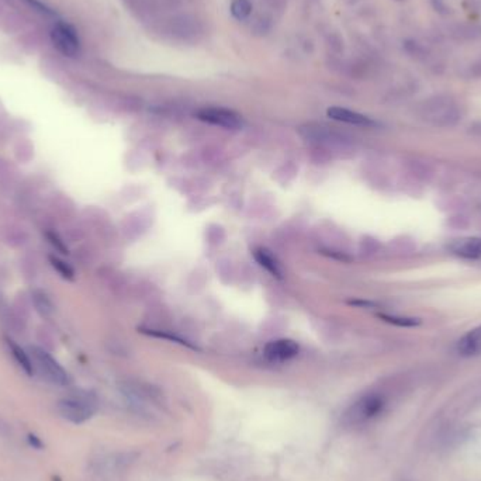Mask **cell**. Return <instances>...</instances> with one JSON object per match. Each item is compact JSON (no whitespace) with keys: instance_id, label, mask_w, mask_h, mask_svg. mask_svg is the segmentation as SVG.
Segmentation results:
<instances>
[{"instance_id":"obj_1","label":"cell","mask_w":481,"mask_h":481,"mask_svg":"<svg viewBox=\"0 0 481 481\" xmlns=\"http://www.w3.org/2000/svg\"><path fill=\"white\" fill-rule=\"evenodd\" d=\"M386 407V401L380 394L370 393L360 397L347 411L345 420L351 425L366 424L376 417H379Z\"/></svg>"},{"instance_id":"obj_2","label":"cell","mask_w":481,"mask_h":481,"mask_svg":"<svg viewBox=\"0 0 481 481\" xmlns=\"http://www.w3.org/2000/svg\"><path fill=\"white\" fill-rule=\"evenodd\" d=\"M58 411L62 418L72 424H83L89 421L96 412V402L90 397H66L58 402Z\"/></svg>"},{"instance_id":"obj_3","label":"cell","mask_w":481,"mask_h":481,"mask_svg":"<svg viewBox=\"0 0 481 481\" xmlns=\"http://www.w3.org/2000/svg\"><path fill=\"white\" fill-rule=\"evenodd\" d=\"M31 355L34 367H37L50 383L57 386H68L71 383L70 374L47 351L34 347L31 348Z\"/></svg>"},{"instance_id":"obj_4","label":"cell","mask_w":481,"mask_h":481,"mask_svg":"<svg viewBox=\"0 0 481 481\" xmlns=\"http://www.w3.org/2000/svg\"><path fill=\"white\" fill-rule=\"evenodd\" d=\"M51 41L54 47L65 57L74 58L79 54L81 41L78 32L70 24L57 23L51 31Z\"/></svg>"},{"instance_id":"obj_5","label":"cell","mask_w":481,"mask_h":481,"mask_svg":"<svg viewBox=\"0 0 481 481\" xmlns=\"http://www.w3.org/2000/svg\"><path fill=\"white\" fill-rule=\"evenodd\" d=\"M197 119L227 130H239L244 121L238 113L224 108H205L197 112Z\"/></svg>"},{"instance_id":"obj_6","label":"cell","mask_w":481,"mask_h":481,"mask_svg":"<svg viewBox=\"0 0 481 481\" xmlns=\"http://www.w3.org/2000/svg\"><path fill=\"white\" fill-rule=\"evenodd\" d=\"M424 114L427 116V119H431L435 124L439 125L453 124L459 119L458 109L452 105L451 100L442 97L427 101L424 108Z\"/></svg>"},{"instance_id":"obj_7","label":"cell","mask_w":481,"mask_h":481,"mask_svg":"<svg viewBox=\"0 0 481 481\" xmlns=\"http://www.w3.org/2000/svg\"><path fill=\"white\" fill-rule=\"evenodd\" d=\"M300 347L293 339H278L269 342L265 348V356L270 362H286L298 355Z\"/></svg>"},{"instance_id":"obj_8","label":"cell","mask_w":481,"mask_h":481,"mask_svg":"<svg viewBox=\"0 0 481 481\" xmlns=\"http://www.w3.org/2000/svg\"><path fill=\"white\" fill-rule=\"evenodd\" d=\"M328 117H331L335 121L339 123H345V124H351V125H356V127H365V128H370V127H376L377 123L374 120H371L370 117L360 114L358 112L345 109V108H329L327 112Z\"/></svg>"},{"instance_id":"obj_9","label":"cell","mask_w":481,"mask_h":481,"mask_svg":"<svg viewBox=\"0 0 481 481\" xmlns=\"http://www.w3.org/2000/svg\"><path fill=\"white\" fill-rule=\"evenodd\" d=\"M451 251L463 259L469 260H481V238H464L459 239L451 245Z\"/></svg>"},{"instance_id":"obj_10","label":"cell","mask_w":481,"mask_h":481,"mask_svg":"<svg viewBox=\"0 0 481 481\" xmlns=\"http://www.w3.org/2000/svg\"><path fill=\"white\" fill-rule=\"evenodd\" d=\"M458 352L460 356L471 358L481 354V325L470 329L458 342Z\"/></svg>"},{"instance_id":"obj_11","label":"cell","mask_w":481,"mask_h":481,"mask_svg":"<svg viewBox=\"0 0 481 481\" xmlns=\"http://www.w3.org/2000/svg\"><path fill=\"white\" fill-rule=\"evenodd\" d=\"M6 340V345L13 356V359L16 360V363L21 367V370L28 374V376H32L34 374V370H36V367H34V363H32V359L31 356L19 345V343L16 340H13L12 338H5Z\"/></svg>"},{"instance_id":"obj_12","label":"cell","mask_w":481,"mask_h":481,"mask_svg":"<svg viewBox=\"0 0 481 481\" xmlns=\"http://www.w3.org/2000/svg\"><path fill=\"white\" fill-rule=\"evenodd\" d=\"M254 256L256 259V262L265 267L269 273H272L273 276H276V278H282V269L276 260V258H274L267 249L265 248H258L255 252H254Z\"/></svg>"},{"instance_id":"obj_13","label":"cell","mask_w":481,"mask_h":481,"mask_svg":"<svg viewBox=\"0 0 481 481\" xmlns=\"http://www.w3.org/2000/svg\"><path fill=\"white\" fill-rule=\"evenodd\" d=\"M31 298H32L34 307H36L37 313H39L41 317L47 318V317L52 316V313H54V304H52V301L50 300V297H48L44 291L36 290V291H34V293L31 294Z\"/></svg>"},{"instance_id":"obj_14","label":"cell","mask_w":481,"mask_h":481,"mask_svg":"<svg viewBox=\"0 0 481 481\" xmlns=\"http://www.w3.org/2000/svg\"><path fill=\"white\" fill-rule=\"evenodd\" d=\"M48 259H50L51 266L57 270V273L62 279H65V280H74L75 279V270L71 265H68L65 260H62L57 255H50Z\"/></svg>"},{"instance_id":"obj_15","label":"cell","mask_w":481,"mask_h":481,"mask_svg":"<svg viewBox=\"0 0 481 481\" xmlns=\"http://www.w3.org/2000/svg\"><path fill=\"white\" fill-rule=\"evenodd\" d=\"M252 12L251 0H232L231 13L236 20H245Z\"/></svg>"},{"instance_id":"obj_16","label":"cell","mask_w":481,"mask_h":481,"mask_svg":"<svg viewBox=\"0 0 481 481\" xmlns=\"http://www.w3.org/2000/svg\"><path fill=\"white\" fill-rule=\"evenodd\" d=\"M379 317L389 324H393L397 327H405V328L417 327L421 324V320L411 318V317H400V316H389V314H380Z\"/></svg>"},{"instance_id":"obj_17","label":"cell","mask_w":481,"mask_h":481,"mask_svg":"<svg viewBox=\"0 0 481 481\" xmlns=\"http://www.w3.org/2000/svg\"><path fill=\"white\" fill-rule=\"evenodd\" d=\"M45 238L48 243L54 247V249L59 254H68V247L65 245V243L62 240V238L55 232V231H47L45 232Z\"/></svg>"},{"instance_id":"obj_18","label":"cell","mask_w":481,"mask_h":481,"mask_svg":"<svg viewBox=\"0 0 481 481\" xmlns=\"http://www.w3.org/2000/svg\"><path fill=\"white\" fill-rule=\"evenodd\" d=\"M405 48L409 52V55L416 57V58H425L428 54L427 50L420 43H416V41H408L405 44Z\"/></svg>"},{"instance_id":"obj_19","label":"cell","mask_w":481,"mask_h":481,"mask_svg":"<svg viewBox=\"0 0 481 481\" xmlns=\"http://www.w3.org/2000/svg\"><path fill=\"white\" fill-rule=\"evenodd\" d=\"M27 439H28L30 446H32L34 449H43V448H44V443H43V440H41V439H40L37 435H32V433H30Z\"/></svg>"},{"instance_id":"obj_20","label":"cell","mask_w":481,"mask_h":481,"mask_svg":"<svg viewBox=\"0 0 481 481\" xmlns=\"http://www.w3.org/2000/svg\"><path fill=\"white\" fill-rule=\"evenodd\" d=\"M470 75L474 76V78H481V61L475 62L474 65H471Z\"/></svg>"}]
</instances>
